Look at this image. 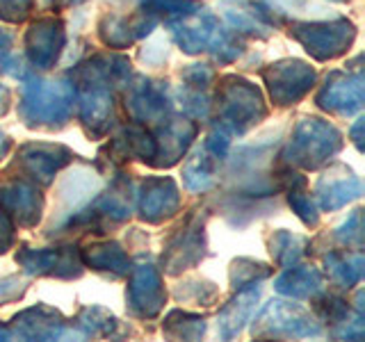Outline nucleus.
<instances>
[{
    "label": "nucleus",
    "instance_id": "cd10ccee",
    "mask_svg": "<svg viewBox=\"0 0 365 342\" xmlns=\"http://www.w3.org/2000/svg\"><path fill=\"white\" fill-rule=\"evenodd\" d=\"M217 178V157L205 146L194 148L182 167V182L190 192H208Z\"/></svg>",
    "mask_w": 365,
    "mask_h": 342
},
{
    "label": "nucleus",
    "instance_id": "58836bf2",
    "mask_svg": "<svg viewBox=\"0 0 365 342\" xmlns=\"http://www.w3.org/2000/svg\"><path fill=\"white\" fill-rule=\"evenodd\" d=\"M182 78V87L190 89H199V91H208V87L212 85L215 73L208 64H190L185 71L180 73Z\"/></svg>",
    "mask_w": 365,
    "mask_h": 342
},
{
    "label": "nucleus",
    "instance_id": "9d476101",
    "mask_svg": "<svg viewBox=\"0 0 365 342\" xmlns=\"http://www.w3.org/2000/svg\"><path fill=\"white\" fill-rule=\"evenodd\" d=\"M205 258V217L192 214L178 231L169 237L163 254V267L167 274H176L197 267Z\"/></svg>",
    "mask_w": 365,
    "mask_h": 342
},
{
    "label": "nucleus",
    "instance_id": "5701e85b",
    "mask_svg": "<svg viewBox=\"0 0 365 342\" xmlns=\"http://www.w3.org/2000/svg\"><path fill=\"white\" fill-rule=\"evenodd\" d=\"M155 26H158V16L146 14V11H142V14H137L133 19L108 14V16H103L98 23V37L103 43L108 46V48L121 51V48L133 46L137 39L151 34Z\"/></svg>",
    "mask_w": 365,
    "mask_h": 342
},
{
    "label": "nucleus",
    "instance_id": "2f4dec72",
    "mask_svg": "<svg viewBox=\"0 0 365 342\" xmlns=\"http://www.w3.org/2000/svg\"><path fill=\"white\" fill-rule=\"evenodd\" d=\"M78 333L83 338H108L117 331V317L108 308L87 306L76 317Z\"/></svg>",
    "mask_w": 365,
    "mask_h": 342
},
{
    "label": "nucleus",
    "instance_id": "aec40b11",
    "mask_svg": "<svg viewBox=\"0 0 365 342\" xmlns=\"http://www.w3.org/2000/svg\"><path fill=\"white\" fill-rule=\"evenodd\" d=\"M167 28L174 37L176 46L187 55H199L201 51H208L215 39L217 30H220V21H217L210 11H194V14L180 16L167 23Z\"/></svg>",
    "mask_w": 365,
    "mask_h": 342
},
{
    "label": "nucleus",
    "instance_id": "79ce46f5",
    "mask_svg": "<svg viewBox=\"0 0 365 342\" xmlns=\"http://www.w3.org/2000/svg\"><path fill=\"white\" fill-rule=\"evenodd\" d=\"M23 294H26V281H21L19 276H7L0 281V306L16 301Z\"/></svg>",
    "mask_w": 365,
    "mask_h": 342
},
{
    "label": "nucleus",
    "instance_id": "6ab92c4d",
    "mask_svg": "<svg viewBox=\"0 0 365 342\" xmlns=\"http://www.w3.org/2000/svg\"><path fill=\"white\" fill-rule=\"evenodd\" d=\"M11 336L21 340H60L68 336V331L60 311L46 304H37L11 319Z\"/></svg>",
    "mask_w": 365,
    "mask_h": 342
},
{
    "label": "nucleus",
    "instance_id": "4be33fe9",
    "mask_svg": "<svg viewBox=\"0 0 365 342\" xmlns=\"http://www.w3.org/2000/svg\"><path fill=\"white\" fill-rule=\"evenodd\" d=\"M78 117L91 140H103L114 125V96L110 89H80Z\"/></svg>",
    "mask_w": 365,
    "mask_h": 342
},
{
    "label": "nucleus",
    "instance_id": "c85d7f7f",
    "mask_svg": "<svg viewBox=\"0 0 365 342\" xmlns=\"http://www.w3.org/2000/svg\"><path fill=\"white\" fill-rule=\"evenodd\" d=\"M324 265L329 279L334 281L338 288L342 290H351L354 285H359L363 279V269H365V260L361 256V251H354V254H342V251H331L324 256Z\"/></svg>",
    "mask_w": 365,
    "mask_h": 342
},
{
    "label": "nucleus",
    "instance_id": "a878e982",
    "mask_svg": "<svg viewBox=\"0 0 365 342\" xmlns=\"http://www.w3.org/2000/svg\"><path fill=\"white\" fill-rule=\"evenodd\" d=\"M85 267H91L94 271L108 274L112 279H121L130 271V258L123 251V247L114 239L106 242H91L80 251Z\"/></svg>",
    "mask_w": 365,
    "mask_h": 342
},
{
    "label": "nucleus",
    "instance_id": "a211bd4d",
    "mask_svg": "<svg viewBox=\"0 0 365 342\" xmlns=\"http://www.w3.org/2000/svg\"><path fill=\"white\" fill-rule=\"evenodd\" d=\"M0 210H5L14 224L32 228L41 222L43 197L34 182L14 180L9 185L0 187Z\"/></svg>",
    "mask_w": 365,
    "mask_h": 342
},
{
    "label": "nucleus",
    "instance_id": "bb28decb",
    "mask_svg": "<svg viewBox=\"0 0 365 342\" xmlns=\"http://www.w3.org/2000/svg\"><path fill=\"white\" fill-rule=\"evenodd\" d=\"M277 180H279V185L285 190V197H288L292 212L299 217L302 224H306L308 228H315L319 224V212L315 208V201L311 199V192H308L306 176H302L299 171H294L288 165L279 171Z\"/></svg>",
    "mask_w": 365,
    "mask_h": 342
},
{
    "label": "nucleus",
    "instance_id": "c9c22d12",
    "mask_svg": "<svg viewBox=\"0 0 365 342\" xmlns=\"http://www.w3.org/2000/svg\"><path fill=\"white\" fill-rule=\"evenodd\" d=\"M178 100H180L182 112L192 119H205L212 108L208 91H199V89H190V87H180Z\"/></svg>",
    "mask_w": 365,
    "mask_h": 342
},
{
    "label": "nucleus",
    "instance_id": "20e7f679",
    "mask_svg": "<svg viewBox=\"0 0 365 342\" xmlns=\"http://www.w3.org/2000/svg\"><path fill=\"white\" fill-rule=\"evenodd\" d=\"M290 34L294 41L302 43V48L317 62H329L345 55L354 39L356 28L349 19H331V21H306L292 23Z\"/></svg>",
    "mask_w": 365,
    "mask_h": 342
},
{
    "label": "nucleus",
    "instance_id": "09e8293b",
    "mask_svg": "<svg viewBox=\"0 0 365 342\" xmlns=\"http://www.w3.org/2000/svg\"><path fill=\"white\" fill-rule=\"evenodd\" d=\"M5 340H11V328L0 324V342H5Z\"/></svg>",
    "mask_w": 365,
    "mask_h": 342
},
{
    "label": "nucleus",
    "instance_id": "412c9836",
    "mask_svg": "<svg viewBox=\"0 0 365 342\" xmlns=\"http://www.w3.org/2000/svg\"><path fill=\"white\" fill-rule=\"evenodd\" d=\"M363 194V182L351 169L336 165L331 167L324 176H319L315 185V199L319 208L331 212L345 208L347 203L356 201Z\"/></svg>",
    "mask_w": 365,
    "mask_h": 342
},
{
    "label": "nucleus",
    "instance_id": "4468645a",
    "mask_svg": "<svg viewBox=\"0 0 365 342\" xmlns=\"http://www.w3.org/2000/svg\"><path fill=\"white\" fill-rule=\"evenodd\" d=\"M317 108L338 117H351L361 112L365 103V80L361 73H340L327 76L322 89L317 91Z\"/></svg>",
    "mask_w": 365,
    "mask_h": 342
},
{
    "label": "nucleus",
    "instance_id": "39448f33",
    "mask_svg": "<svg viewBox=\"0 0 365 342\" xmlns=\"http://www.w3.org/2000/svg\"><path fill=\"white\" fill-rule=\"evenodd\" d=\"M251 333L258 340L265 338H319L324 333L322 324L299 304L269 301L254 319Z\"/></svg>",
    "mask_w": 365,
    "mask_h": 342
},
{
    "label": "nucleus",
    "instance_id": "f704fd0d",
    "mask_svg": "<svg viewBox=\"0 0 365 342\" xmlns=\"http://www.w3.org/2000/svg\"><path fill=\"white\" fill-rule=\"evenodd\" d=\"M142 9L151 16H187L194 14L197 9H201L199 0H142Z\"/></svg>",
    "mask_w": 365,
    "mask_h": 342
},
{
    "label": "nucleus",
    "instance_id": "c756f323",
    "mask_svg": "<svg viewBox=\"0 0 365 342\" xmlns=\"http://www.w3.org/2000/svg\"><path fill=\"white\" fill-rule=\"evenodd\" d=\"M205 328H208L205 317L190 311H180V308L169 311L163 322V333L169 340H187V342L201 340L205 336Z\"/></svg>",
    "mask_w": 365,
    "mask_h": 342
},
{
    "label": "nucleus",
    "instance_id": "b1692460",
    "mask_svg": "<svg viewBox=\"0 0 365 342\" xmlns=\"http://www.w3.org/2000/svg\"><path fill=\"white\" fill-rule=\"evenodd\" d=\"M260 299V288L251 285V288L235 290L233 299L228 301L217 317V331L224 340H233L242 333V328L251 322V315L256 311V304Z\"/></svg>",
    "mask_w": 365,
    "mask_h": 342
},
{
    "label": "nucleus",
    "instance_id": "ea45409f",
    "mask_svg": "<svg viewBox=\"0 0 365 342\" xmlns=\"http://www.w3.org/2000/svg\"><path fill=\"white\" fill-rule=\"evenodd\" d=\"M34 0H0V21L23 23L32 11Z\"/></svg>",
    "mask_w": 365,
    "mask_h": 342
},
{
    "label": "nucleus",
    "instance_id": "c03bdc74",
    "mask_svg": "<svg viewBox=\"0 0 365 342\" xmlns=\"http://www.w3.org/2000/svg\"><path fill=\"white\" fill-rule=\"evenodd\" d=\"M11 34L7 32V30H3L0 28V71L5 68V64H7V60H9V53H11Z\"/></svg>",
    "mask_w": 365,
    "mask_h": 342
},
{
    "label": "nucleus",
    "instance_id": "2eb2a0df",
    "mask_svg": "<svg viewBox=\"0 0 365 342\" xmlns=\"http://www.w3.org/2000/svg\"><path fill=\"white\" fill-rule=\"evenodd\" d=\"M66 43L64 23L55 16L34 21L26 32V55L34 68L48 71L57 64Z\"/></svg>",
    "mask_w": 365,
    "mask_h": 342
},
{
    "label": "nucleus",
    "instance_id": "e433bc0d",
    "mask_svg": "<svg viewBox=\"0 0 365 342\" xmlns=\"http://www.w3.org/2000/svg\"><path fill=\"white\" fill-rule=\"evenodd\" d=\"M336 239L347 249H363V210H354L345 222L336 228Z\"/></svg>",
    "mask_w": 365,
    "mask_h": 342
},
{
    "label": "nucleus",
    "instance_id": "1a4fd4ad",
    "mask_svg": "<svg viewBox=\"0 0 365 342\" xmlns=\"http://www.w3.org/2000/svg\"><path fill=\"white\" fill-rule=\"evenodd\" d=\"M130 60L119 53H98L80 62L68 73L71 85L78 89H119L130 83Z\"/></svg>",
    "mask_w": 365,
    "mask_h": 342
},
{
    "label": "nucleus",
    "instance_id": "f3484780",
    "mask_svg": "<svg viewBox=\"0 0 365 342\" xmlns=\"http://www.w3.org/2000/svg\"><path fill=\"white\" fill-rule=\"evenodd\" d=\"M153 137H155V157L151 167L169 169L178 165L190 151L194 137H197V123L190 119L167 117V121H163V125H160Z\"/></svg>",
    "mask_w": 365,
    "mask_h": 342
},
{
    "label": "nucleus",
    "instance_id": "0eeeda50",
    "mask_svg": "<svg viewBox=\"0 0 365 342\" xmlns=\"http://www.w3.org/2000/svg\"><path fill=\"white\" fill-rule=\"evenodd\" d=\"M16 262L28 276L71 281V279L83 276V271H85V262L73 244L48 247V249L21 247L16 251Z\"/></svg>",
    "mask_w": 365,
    "mask_h": 342
},
{
    "label": "nucleus",
    "instance_id": "393cba45",
    "mask_svg": "<svg viewBox=\"0 0 365 342\" xmlns=\"http://www.w3.org/2000/svg\"><path fill=\"white\" fill-rule=\"evenodd\" d=\"M274 290L288 299H313L324 292V274L315 265H290L274 281Z\"/></svg>",
    "mask_w": 365,
    "mask_h": 342
},
{
    "label": "nucleus",
    "instance_id": "7ed1b4c3",
    "mask_svg": "<svg viewBox=\"0 0 365 342\" xmlns=\"http://www.w3.org/2000/svg\"><path fill=\"white\" fill-rule=\"evenodd\" d=\"M220 123L231 135H245L267 117L262 91L240 76H224L217 87Z\"/></svg>",
    "mask_w": 365,
    "mask_h": 342
},
{
    "label": "nucleus",
    "instance_id": "a18cd8bd",
    "mask_svg": "<svg viewBox=\"0 0 365 342\" xmlns=\"http://www.w3.org/2000/svg\"><path fill=\"white\" fill-rule=\"evenodd\" d=\"M363 128H365V119H356V123L351 125V130H349V140L354 142V146L359 148V151H363Z\"/></svg>",
    "mask_w": 365,
    "mask_h": 342
},
{
    "label": "nucleus",
    "instance_id": "f03ea898",
    "mask_svg": "<svg viewBox=\"0 0 365 342\" xmlns=\"http://www.w3.org/2000/svg\"><path fill=\"white\" fill-rule=\"evenodd\" d=\"M342 151V135L334 123L317 117H304L297 121L281 157L285 165L315 171L327 167Z\"/></svg>",
    "mask_w": 365,
    "mask_h": 342
},
{
    "label": "nucleus",
    "instance_id": "423d86ee",
    "mask_svg": "<svg viewBox=\"0 0 365 342\" xmlns=\"http://www.w3.org/2000/svg\"><path fill=\"white\" fill-rule=\"evenodd\" d=\"M262 80L274 105L290 108L308 96V91L317 83V73L311 64L302 60H281L262 71Z\"/></svg>",
    "mask_w": 365,
    "mask_h": 342
},
{
    "label": "nucleus",
    "instance_id": "72a5a7b5",
    "mask_svg": "<svg viewBox=\"0 0 365 342\" xmlns=\"http://www.w3.org/2000/svg\"><path fill=\"white\" fill-rule=\"evenodd\" d=\"M315 313L317 317L322 319L327 324H334L336 328L340 324H345L347 319L351 317V311H349V304L342 299V296H336V294H315Z\"/></svg>",
    "mask_w": 365,
    "mask_h": 342
},
{
    "label": "nucleus",
    "instance_id": "37998d69",
    "mask_svg": "<svg viewBox=\"0 0 365 342\" xmlns=\"http://www.w3.org/2000/svg\"><path fill=\"white\" fill-rule=\"evenodd\" d=\"M14 239H16L14 222H11V217L5 210H0V256L7 254L14 247Z\"/></svg>",
    "mask_w": 365,
    "mask_h": 342
},
{
    "label": "nucleus",
    "instance_id": "4c0bfd02",
    "mask_svg": "<svg viewBox=\"0 0 365 342\" xmlns=\"http://www.w3.org/2000/svg\"><path fill=\"white\" fill-rule=\"evenodd\" d=\"M210 53L215 55V60H220L222 64H228V62H235L237 55L242 53V48H240L237 39L233 37L231 32L220 28L215 34V39L210 43Z\"/></svg>",
    "mask_w": 365,
    "mask_h": 342
},
{
    "label": "nucleus",
    "instance_id": "f257e3e1",
    "mask_svg": "<svg viewBox=\"0 0 365 342\" xmlns=\"http://www.w3.org/2000/svg\"><path fill=\"white\" fill-rule=\"evenodd\" d=\"M76 89L66 80L26 78L19 114L30 128H62L73 112Z\"/></svg>",
    "mask_w": 365,
    "mask_h": 342
},
{
    "label": "nucleus",
    "instance_id": "f8f14e48",
    "mask_svg": "<svg viewBox=\"0 0 365 342\" xmlns=\"http://www.w3.org/2000/svg\"><path fill=\"white\" fill-rule=\"evenodd\" d=\"M73 160L71 148L48 142H28L19 148L16 165L34 185H51L55 176Z\"/></svg>",
    "mask_w": 365,
    "mask_h": 342
},
{
    "label": "nucleus",
    "instance_id": "ddd939ff",
    "mask_svg": "<svg viewBox=\"0 0 365 342\" xmlns=\"http://www.w3.org/2000/svg\"><path fill=\"white\" fill-rule=\"evenodd\" d=\"M137 210L140 219L146 224H163L171 219L180 208V192L174 178L169 176H148L137 190Z\"/></svg>",
    "mask_w": 365,
    "mask_h": 342
},
{
    "label": "nucleus",
    "instance_id": "dca6fc26",
    "mask_svg": "<svg viewBox=\"0 0 365 342\" xmlns=\"http://www.w3.org/2000/svg\"><path fill=\"white\" fill-rule=\"evenodd\" d=\"M103 180L91 167H73L68 174L62 178L60 187H57V203H60V222L53 224L51 231L60 228L68 217H73L76 212H80L83 208L94 201V197L101 192Z\"/></svg>",
    "mask_w": 365,
    "mask_h": 342
},
{
    "label": "nucleus",
    "instance_id": "de8ad7c7",
    "mask_svg": "<svg viewBox=\"0 0 365 342\" xmlns=\"http://www.w3.org/2000/svg\"><path fill=\"white\" fill-rule=\"evenodd\" d=\"M9 148H11V140H9V137H7V135H5L3 130H0V160H3V157H7Z\"/></svg>",
    "mask_w": 365,
    "mask_h": 342
},
{
    "label": "nucleus",
    "instance_id": "7c9ffc66",
    "mask_svg": "<svg viewBox=\"0 0 365 342\" xmlns=\"http://www.w3.org/2000/svg\"><path fill=\"white\" fill-rule=\"evenodd\" d=\"M308 239L292 231H277L269 237V254L279 267H290L306 256Z\"/></svg>",
    "mask_w": 365,
    "mask_h": 342
},
{
    "label": "nucleus",
    "instance_id": "9b49d317",
    "mask_svg": "<svg viewBox=\"0 0 365 342\" xmlns=\"http://www.w3.org/2000/svg\"><path fill=\"white\" fill-rule=\"evenodd\" d=\"M171 94L167 83L137 76L125 85V112L137 123H160L171 112Z\"/></svg>",
    "mask_w": 365,
    "mask_h": 342
},
{
    "label": "nucleus",
    "instance_id": "473e14b6",
    "mask_svg": "<svg viewBox=\"0 0 365 342\" xmlns=\"http://www.w3.org/2000/svg\"><path fill=\"white\" fill-rule=\"evenodd\" d=\"M272 276V267L265 262L251 260V258H237L231 265V285L233 290H242L251 288V285H258L260 281H265Z\"/></svg>",
    "mask_w": 365,
    "mask_h": 342
},
{
    "label": "nucleus",
    "instance_id": "6e6552de",
    "mask_svg": "<svg viewBox=\"0 0 365 342\" xmlns=\"http://www.w3.org/2000/svg\"><path fill=\"white\" fill-rule=\"evenodd\" d=\"M128 313L137 319H155L167 304V290L158 267L151 262H137L130 267V281L125 290Z\"/></svg>",
    "mask_w": 365,
    "mask_h": 342
},
{
    "label": "nucleus",
    "instance_id": "49530a36",
    "mask_svg": "<svg viewBox=\"0 0 365 342\" xmlns=\"http://www.w3.org/2000/svg\"><path fill=\"white\" fill-rule=\"evenodd\" d=\"M9 100H11L9 89L5 85H0V117H3V114L9 110Z\"/></svg>",
    "mask_w": 365,
    "mask_h": 342
},
{
    "label": "nucleus",
    "instance_id": "a19ab883",
    "mask_svg": "<svg viewBox=\"0 0 365 342\" xmlns=\"http://www.w3.org/2000/svg\"><path fill=\"white\" fill-rule=\"evenodd\" d=\"M203 146L208 148V151H210L217 160H224V157L228 155V146H231V133H228L222 123H220V125H215Z\"/></svg>",
    "mask_w": 365,
    "mask_h": 342
}]
</instances>
